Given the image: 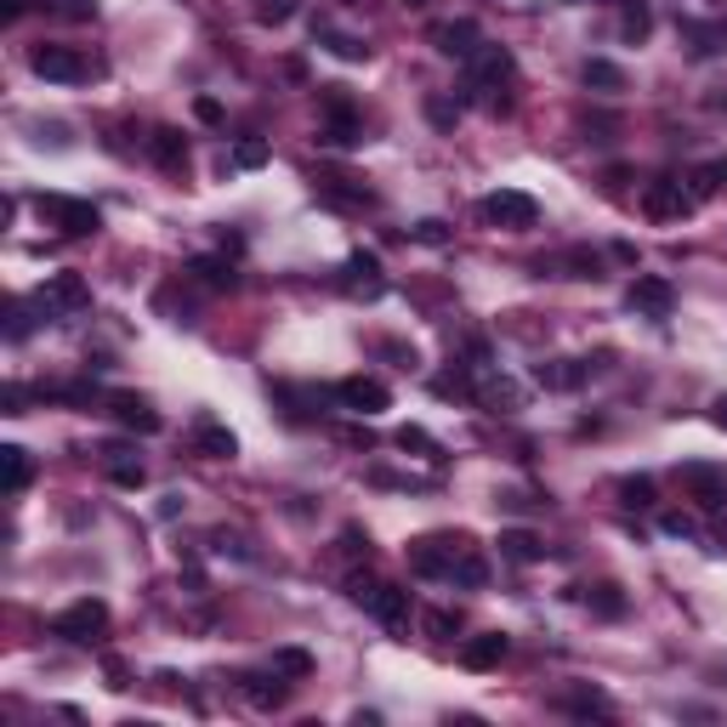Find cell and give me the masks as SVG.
Masks as SVG:
<instances>
[{
	"label": "cell",
	"mask_w": 727,
	"mask_h": 727,
	"mask_svg": "<svg viewBox=\"0 0 727 727\" xmlns=\"http://www.w3.org/2000/svg\"><path fill=\"white\" fill-rule=\"evenodd\" d=\"M654 18H649V0H625V18H620V34L625 40H649Z\"/></svg>",
	"instance_id": "cell-31"
},
{
	"label": "cell",
	"mask_w": 727,
	"mask_h": 727,
	"mask_svg": "<svg viewBox=\"0 0 727 727\" xmlns=\"http://www.w3.org/2000/svg\"><path fill=\"white\" fill-rule=\"evenodd\" d=\"M341 285H347L352 296H364V302H376V296L387 291V278H381V256H376V251H352V256H347V267H341Z\"/></svg>",
	"instance_id": "cell-13"
},
{
	"label": "cell",
	"mask_w": 727,
	"mask_h": 727,
	"mask_svg": "<svg viewBox=\"0 0 727 727\" xmlns=\"http://www.w3.org/2000/svg\"><path fill=\"white\" fill-rule=\"evenodd\" d=\"M660 529H665L671 540H694V517H688V512H665Z\"/></svg>",
	"instance_id": "cell-42"
},
{
	"label": "cell",
	"mask_w": 727,
	"mask_h": 727,
	"mask_svg": "<svg viewBox=\"0 0 727 727\" xmlns=\"http://www.w3.org/2000/svg\"><path fill=\"white\" fill-rule=\"evenodd\" d=\"M103 671H108V688H131V671H126V660H103Z\"/></svg>",
	"instance_id": "cell-46"
},
{
	"label": "cell",
	"mask_w": 727,
	"mask_h": 727,
	"mask_svg": "<svg viewBox=\"0 0 727 727\" xmlns=\"http://www.w3.org/2000/svg\"><path fill=\"white\" fill-rule=\"evenodd\" d=\"M34 211L40 222H52L63 239H92L103 228V211L92 199H69V193H34Z\"/></svg>",
	"instance_id": "cell-1"
},
{
	"label": "cell",
	"mask_w": 727,
	"mask_h": 727,
	"mask_svg": "<svg viewBox=\"0 0 727 727\" xmlns=\"http://www.w3.org/2000/svg\"><path fill=\"white\" fill-rule=\"evenodd\" d=\"M251 12H256V23L278 29V23H291V18H296V0H251Z\"/></svg>",
	"instance_id": "cell-36"
},
{
	"label": "cell",
	"mask_w": 727,
	"mask_h": 727,
	"mask_svg": "<svg viewBox=\"0 0 727 727\" xmlns=\"http://www.w3.org/2000/svg\"><path fill=\"white\" fill-rule=\"evenodd\" d=\"M103 625H108V602H103V597H80V602H69V609L52 620V636H63V642H92Z\"/></svg>",
	"instance_id": "cell-5"
},
{
	"label": "cell",
	"mask_w": 727,
	"mask_h": 727,
	"mask_svg": "<svg viewBox=\"0 0 727 727\" xmlns=\"http://www.w3.org/2000/svg\"><path fill=\"white\" fill-rule=\"evenodd\" d=\"M148 154H154V166L166 171V177H182V171H188V143H182V131H171V126H159V131L148 137Z\"/></svg>",
	"instance_id": "cell-17"
},
{
	"label": "cell",
	"mask_w": 727,
	"mask_h": 727,
	"mask_svg": "<svg viewBox=\"0 0 727 727\" xmlns=\"http://www.w3.org/2000/svg\"><path fill=\"white\" fill-rule=\"evenodd\" d=\"M535 381H540V387H557V392H569V387H580V381H586V364H575V358L535 364Z\"/></svg>",
	"instance_id": "cell-25"
},
{
	"label": "cell",
	"mask_w": 727,
	"mask_h": 727,
	"mask_svg": "<svg viewBox=\"0 0 727 727\" xmlns=\"http://www.w3.org/2000/svg\"><path fill=\"white\" fill-rule=\"evenodd\" d=\"M29 69L40 80H52V86H80V80H92V57L74 52V46H29Z\"/></svg>",
	"instance_id": "cell-3"
},
{
	"label": "cell",
	"mask_w": 727,
	"mask_h": 727,
	"mask_svg": "<svg viewBox=\"0 0 727 727\" xmlns=\"http://www.w3.org/2000/svg\"><path fill=\"white\" fill-rule=\"evenodd\" d=\"M330 392H336L341 410H352V415H381V410H392V392H387V381H376V376H347V381H336Z\"/></svg>",
	"instance_id": "cell-9"
},
{
	"label": "cell",
	"mask_w": 727,
	"mask_h": 727,
	"mask_svg": "<svg viewBox=\"0 0 727 727\" xmlns=\"http://www.w3.org/2000/svg\"><path fill=\"white\" fill-rule=\"evenodd\" d=\"M7 318H12V325H7V336H12V341H23V336L34 330V318H29V307H23V302H12V313H7Z\"/></svg>",
	"instance_id": "cell-44"
},
{
	"label": "cell",
	"mask_w": 727,
	"mask_h": 727,
	"mask_svg": "<svg viewBox=\"0 0 727 727\" xmlns=\"http://www.w3.org/2000/svg\"><path fill=\"white\" fill-rule=\"evenodd\" d=\"M403 7H426V0H403Z\"/></svg>",
	"instance_id": "cell-53"
},
{
	"label": "cell",
	"mask_w": 727,
	"mask_h": 727,
	"mask_svg": "<svg viewBox=\"0 0 727 727\" xmlns=\"http://www.w3.org/2000/svg\"><path fill=\"white\" fill-rule=\"evenodd\" d=\"M34 302H40V313H46V318H57V313H80V307L92 302V291H86V278H80V273H52Z\"/></svg>",
	"instance_id": "cell-11"
},
{
	"label": "cell",
	"mask_w": 727,
	"mask_h": 727,
	"mask_svg": "<svg viewBox=\"0 0 727 727\" xmlns=\"http://www.w3.org/2000/svg\"><path fill=\"white\" fill-rule=\"evenodd\" d=\"M450 580L455 586H466V591H477V586H489V562H483V551L466 540L461 546V557H455V569H450Z\"/></svg>",
	"instance_id": "cell-26"
},
{
	"label": "cell",
	"mask_w": 727,
	"mask_h": 727,
	"mask_svg": "<svg viewBox=\"0 0 727 727\" xmlns=\"http://www.w3.org/2000/svg\"><path fill=\"white\" fill-rule=\"evenodd\" d=\"M410 239H421V245H450V239H455V233H450V222H438V217H426V222H415V228H410Z\"/></svg>",
	"instance_id": "cell-39"
},
{
	"label": "cell",
	"mask_w": 727,
	"mask_h": 727,
	"mask_svg": "<svg viewBox=\"0 0 727 727\" xmlns=\"http://www.w3.org/2000/svg\"><path fill=\"white\" fill-rule=\"evenodd\" d=\"M188 273H193L206 291H233V285H239V273H233V262H228V256H193V262H188Z\"/></svg>",
	"instance_id": "cell-23"
},
{
	"label": "cell",
	"mask_w": 727,
	"mask_h": 727,
	"mask_svg": "<svg viewBox=\"0 0 727 727\" xmlns=\"http://www.w3.org/2000/svg\"><path fill=\"white\" fill-rule=\"evenodd\" d=\"M580 602L597 614V620H625V591L614 580H597V586H580Z\"/></svg>",
	"instance_id": "cell-20"
},
{
	"label": "cell",
	"mask_w": 727,
	"mask_h": 727,
	"mask_svg": "<svg viewBox=\"0 0 727 727\" xmlns=\"http://www.w3.org/2000/svg\"><path fill=\"white\" fill-rule=\"evenodd\" d=\"M23 403H29V392H23V387H7V415H23Z\"/></svg>",
	"instance_id": "cell-50"
},
{
	"label": "cell",
	"mask_w": 727,
	"mask_h": 727,
	"mask_svg": "<svg viewBox=\"0 0 727 727\" xmlns=\"http://www.w3.org/2000/svg\"><path fill=\"white\" fill-rule=\"evenodd\" d=\"M313 40H325V46H330L336 57H347V63H364V57H370V40L341 34V29H330V23H313Z\"/></svg>",
	"instance_id": "cell-27"
},
{
	"label": "cell",
	"mask_w": 727,
	"mask_h": 727,
	"mask_svg": "<svg viewBox=\"0 0 727 727\" xmlns=\"http://www.w3.org/2000/svg\"><path fill=\"white\" fill-rule=\"evenodd\" d=\"M318 193H325L330 206H370V188L352 182V177H318Z\"/></svg>",
	"instance_id": "cell-29"
},
{
	"label": "cell",
	"mask_w": 727,
	"mask_h": 727,
	"mask_svg": "<svg viewBox=\"0 0 727 727\" xmlns=\"http://www.w3.org/2000/svg\"><path fill=\"white\" fill-rule=\"evenodd\" d=\"M557 267H569V278H602V256L597 251H562Z\"/></svg>",
	"instance_id": "cell-33"
},
{
	"label": "cell",
	"mask_w": 727,
	"mask_h": 727,
	"mask_svg": "<svg viewBox=\"0 0 727 727\" xmlns=\"http://www.w3.org/2000/svg\"><path fill=\"white\" fill-rule=\"evenodd\" d=\"M625 307L642 313V318H671V307H676V285H671V278H660V273H636V278H631V291H625Z\"/></svg>",
	"instance_id": "cell-10"
},
{
	"label": "cell",
	"mask_w": 727,
	"mask_h": 727,
	"mask_svg": "<svg viewBox=\"0 0 727 727\" xmlns=\"http://www.w3.org/2000/svg\"><path fill=\"white\" fill-rule=\"evenodd\" d=\"M676 483L688 489L699 506H727V466L721 461H682Z\"/></svg>",
	"instance_id": "cell-6"
},
{
	"label": "cell",
	"mask_w": 727,
	"mask_h": 727,
	"mask_svg": "<svg viewBox=\"0 0 727 727\" xmlns=\"http://www.w3.org/2000/svg\"><path fill=\"white\" fill-rule=\"evenodd\" d=\"M370 614L387 625V631H403V625H410V591H403V586H387L381 580V591L370 597Z\"/></svg>",
	"instance_id": "cell-18"
},
{
	"label": "cell",
	"mask_w": 727,
	"mask_h": 727,
	"mask_svg": "<svg viewBox=\"0 0 727 727\" xmlns=\"http://www.w3.org/2000/svg\"><path fill=\"white\" fill-rule=\"evenodd\" d=\"M506 649H512V642H506L501 631H483V636H472L466 649H461V665H466V671H495V665L506 660Z\"/></svg>",
	"instance_id": "cell-19"
},
{
	"label": "cell",
	"mask_w": 727,
	"mask_h": 727,
	"mask_svg": "<svg viewBox=\"0 0 727 727\" xmlns=\"http://www.w3.org/2000/svg\"><path fill=\"white\" fill-rule=\"evenodd\" d=\"M108 483H114V489H143V483H148V466L131 461L126 450H108Z\"/></svg>",
	"instance_id": "cell-28"
},
{
	"label": "cell",
	"mask_w": 727,
	"mask_h": 727,
	"mask_svg": "<svg viewBox=\"0 0 727 727\" xmlns=\"http://www.w3.org/2000/svg\"><path fill=\"white\" fill-rule=\"evenodd\" d=\"M273 671L278 676H313V654L307 649H273Z\"/></svg>",
	"instance_id": "cell-35"
},
{
	"label": "cell",
	"mask_w": 727,
	"mask_h": 727,
	"mask_svg": "<svg viewBox=\"0 0 727 727\" xmlns=\"http://www.w3.org/2000/svg\"><path fill=\"white\" fill-rule=\"evenodd\" d=\"M381 591V580L376 575H347V597L358 602V609H370V597Z\"/></svg>",
	"instance_id": "cell-40"
},
{
	"label": "cell",
	"mask_w": 727,
	"mask_h": 727,
	"mask_svg": "<svg viewBox=\"0 0 727 727\" xmlns=\"http://www.w3.org/2000/svg\"><path fill=\"white\" fill-rule=\"evenodd\" d=\"M233 166H239V171H256V166H267V143H262V137L233 143Z\"/></svg>",
	"instance_id": "cell-37"
},
{
	"label": "cell",
	"mask_w": 727,
	"mask_h": 727,
	"mask_svg": "<svg viewBox=\"0 0 727 727\" xmlns=\"http://www.w3.org/2000/svg\"><path fill=\"white\" fill-rule=\"evenodd\" d=\"M642 211H649L654 222H682L694 211V193L682 188V177H654L649 188H642Z\"/></svg>",
	"instance_id": "cell-8"
},
{
	"label": "cell",
	"mask_w": 727,
	"mask_h": 727,
	"mask_svg": "<svg viewBox=\"0 0 727 727\" xmlns=\"http://www.w3.org/2000/svg\"><path fill=\"white\" fill-rule=\"evenodd\" d=\"M569 710H609V699H602V694H569Z\"/></svg>",
	"instance_id": "cell-48"
},
{
	"label": "cell",
	"mask_w": 727,
	"mask_h": 727,
	"mask_svg": "<svg viewBox=\"0 0 727 727\" xmlns=\"http://www.w3.org/2000/svg\"><path fill=\"white\" fill-rule=\"evenodd\" d=\"M421 625H426V636H432V642H450V636L461 631V614H455V609H426V614H421Z\"/></svg>",
	"instance_id": "cell-34"
},
{
	"label": "cell",
	"mask_w": 727,
	"mask_h": 727,
	"mask_svg": "<svg viewBox=\"0 0 727 727\" xmlns=\"http://www.w3.org/2000/svg\"><path fill=\"white\" fill-rule=\"evenodd\" d=\"M398 450H415V455H426L432 466H443L450 455H443V443L426 432V426H398Z\"/></svg>",
	"instance_id": "cell-30"
},
{
	"label": "cell",
	"mask_w": 727,
	"mask_h": 727,
	"mask_svg": "<svg viewBox=\"0 0 727 727\" xmlns=\"http://www.w3.org/2000/svg\"><path fill=\"white\" fill-rule=\"evenodd\" d=\"M495 546H501V557H506V562H523V569L546 557V540H540V535H529V529H501V540H495Z\"/></svg>",
	"instance_id": "cell-22"
},
{
	"label": "cell",
	"mask_w": 727,
	"mask_h": 727,
	"mask_svg": "<svg viewBox=\"0 0 727 727\" xmlns=\"http://www.w3.org/2000/svg\"><path fill=\"white\" fill-rule=\"evenodd\" d=\"M688 40H694V52H727V23H688Z\"/></svg>",
	"instance_id": "cell-32"
},
{
	"label": "cell",
	"mask_w": 727,
	"mask_h": 727,
	"mask_svg": "<svg viewBox=\"0 0 727 727\" xmlns=\"http://www.w3.org/2000/svg\"><path fill=\"white\" fill-rule=\"evenodd\" d=\"M0 18H7V23H18V18H23V0H0Z\"/></svg>",
	"instance_id": "cell-52"
},
{
	"label": "cell",
	"mask_w": 727,
	"mask_h": 727,
	"mask_svg": "<svg viewBox=\"0 0 727 727\" xmlns=\"http://www.w3.org/2000/svg\"><path fill=\"white\" fill-rule=\"evenodd\" d=\"M517 74V63H512V52L506 46H483L466 57V92H495V86H506V80Z\"/></svg>",
	"instance_id": "cell-7"
},
{
	"label": "cell",
	"mask_w": 727,
	"mask_h": 727,
	"mask_svg": "<svg viewBox=\"0 0 727 727\" xmlns=\"http://www.w3.org/2000/svg\"><path fill=\"white\" fill-rule=\"evenodd\" d=\"M193 450L206 455V461H233V455H239V438H233L217 415H199V421H193Z\"/></svg>",
	"instance_id": "cell-16"
},
{
	"label": "cell",
	"mask_w": 727,
	"mask_h": 727,
	"mask_svg": "<svg viewBox=\"0 0 727 727\" xmlns=\"http://www.w3.org/2000/svg\"><path fill=\"white\" fill-rule=\"evenodd\" d=\"M193 114H199V119H206V126H217V119H222V103H211V97H199V103H193Z\"/></svg>",
	"instance_id": "cell-49"
},
{
	"label": "cell",
	"mask_w": 727,
	"mask_h": 727,
	"mask_svg": "<svg viewBox=\"0 0 727 727\" xmlns=\"http://www.w3.org/2000/svg\"><path fill=\"white\" fill-rule=\"evenodd\" d=\"M710 421L727 432V392H716V398H710Z\"/></svg>",
	"instance_id": "cell-51"
},
{
	"label": "cell",
	"mask_w": 727,
	"mask_h": 727,
	"mask_svg": "<svg viewBox=\"0 0 727 727\" xmlns=\"http://www.w3.org/2000/svg\"><path fill=\"white\" fill-rule=\"evenodd\" d=\"M239 694H245L256 710H278L291 699V682L278 676V671H251V676H239Z\"/></svg>",
	"instance_id": "cell-15"
},
{
	"label": "cell",
	"mask_w": 727,
	"mask_h": 727,
	"mask_svg": "<svg viewBox=\"0 0 727 727\" xmlns=\"http://www.w3.org/2000/svg\"><path fill=\"white\" fill-rule=\"evenodd\" d=\"M461 546H466V535H421V540H410V575H421V580H450Z\"/></svg>",
	"instance_id": "cell-4"
},
{
	"label": "cell",
	"mask_w": 727,
	"mask_h": 727,
	"mask_svg": "<svg viewBox=\"0 0 727 727\" xmlns=\"http://www.w3.org/2000/svg\"><path fill=\"white\" fill-rule=\"evenodd\" d=\"M108 410H114V421H119V426H131V432H143V438H154L159 426H166L154 403H148V398H137V392H108Z\"/></svg>",
	"instance_id": "cell-14"
},
{
	"label": "cell",
	"mask_w": 727,
	"mask_h": 727,
	"mask_svg": "<svg viewBox=\"0 0 727 727\" xmlns=\"http://www.w3.org/2000/svg\"><path fill=\"white\" fill-rule=\"evenodd\" d=\"M432 46H438V57L466 63V57L483 46V29H477L472 18H450V23H438V29H432Z\"/></svg>",
	"instance_id": "cell-12"
},
{
	"label": "cell",
	"mask_w": 727,
	"mask_h": 727,
	"mask_svg": "<svg viewBox=\"0 0 727 727\" xmlns=\"http://www.w3.org/2000/svg\"><path fill=\"white\" fill-rule=\"evenodd\" d=\"M580 80L591 92H602V97H614V92H625V69L620 63H609V57H586V69H580Z\"/></svg>",
	"instance_id": "cell-24"
},
{
	"label": "cell",
	"mask_w": 727,
	"mask_h": 727,
	"mask_svg": "<svg viewBox=\"0 0 727 727\" xmlns=\"http://www.w3.org/2000/svg\"><path fill=\"white\" fill-rule=\"evenodd\" d=\"M211 546H217V551H233V557H251V546L239 540V535H228V529H222V535H211Z\"/></svg>",
	"instance_id": "cell-47"
},
{
	"label": "cell",
	"mask_w": 727,
	"mask_h": 727,
	"mask_svg": "<svg viewBox=\"0 0 727 727\" xmlns=\"http://www.w3.org/2000/svg\"><path fill=\"white\" fill-rule=\"evenodd\" d=\"M29 477H34V461H29V450L7 443V450H0V489H7V495H23V489H29Z\"/></svg>",
	"instance_id": "cell-21"
},
{
	"label": "cell",
	"mask_w": 727,
	"mask_h": 727,
	"mask_svg": "<svg viewBox=\"0 0 727 727\" xmlns=\"http://www.w3.org/2000/svg\"><path fill=\"white\" fill-rule=\"evenodd\" d=\"M620 501L636 506V512H642V506H654V477H625V483H620Z\"/></svg>",
	"instance_id": "cell-38"
},
{
	"label": "cell",
	"mask_w": 727,
	"mask_h": 727,
	"mask_svg": "<svg viewBox=\"0 0 727 727\" xmlns=\"http://www.w3.org/2000/svg\"><path fill=\"white\" fill-rule=\"evenodd\" d=\"M341 551H347V557H364V562L376 557V551H370V535H364L358 523H347V529H341Z\"/></svg>",
	"instance_id": "cell-41"
},
{
	"label": "cell",
	"mask_w": 727,
	"mask_h": 727,
	"mask_svg": "<svg viewBox=\"0 0 727 727\" xmlns=\"http://www.w3.org/2000/svg\"><path fill=\"white\" fill-rule=\"evenodd\" d=\"M426 119H432V126H443V131H450L455 119H461V108H455V103H443V97H432V103H426Z\"/></svg>",
	"instance_id": "cell-43"
},
{
	"label": "cell",
	"mask_w": 727,
	"mask_h": 727,
	"mask_svg": "<svg viewBox=\"0 0 727 727\" xmlns=\"http://www.w3.org/2000/svg\"><path fill=\"white\" fill-rule=\"evenodd\" d=\"M477 217L489 222V228H506V233H523V228H535L540 222V206L523 188H495V193H483V206Z\"/></svg>",
	"instance_id": "cell-2"
},
{
	"label": "cell",
	"mask_w": 727,
	"mask_h": 727,
	"mask_svg": "<svg viewBox=\"0 0 727 727\" xmlns=\"http://www.w3.org/2000/svg\"><path fill=\"white\" fill-rule=\"evenodd\" d=\"M63 18H97V0H57Z\"/></svg>",
	"instance_id": "cell-45"
}]
</instances>
